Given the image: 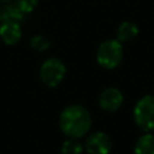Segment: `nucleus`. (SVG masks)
<instances>
[{"mask_svg":"<svg viewBox=\"0 0 154 154\" xmlns=\"http://www.w3.org/2000/svg\"><path fill=\"white\" fill-rule=\"evenodd\" d=\"M92 125L91 114L85 107L73 104L69 106L60 115V127L62 133L70 138H81L89 131Z\"/></svg>","mask_w":154,"mask_h":154,"instance_id":"obj_1","label":"nucleus"},{"mask_svg":"<svg viewBox=\"0 0 154 154\" xmlns=\"http://www.w3.org/2000/svg\"><path fill=\"white\" fill-rule=\"evenodd\" d=\"M123 58V46L118 39H107L99 46L96 60L106 69H114Z\"/></svg>","mask_w":154,"mask_h":154,"instance_id":"obj_2","label":"nucleus"},{"mask_svg":"<svg viewBox=\"0 0 154 154\" xmlns=\"http://www.w3.org/2000/svg\"><path fill=\"white\" fill-rule=\"evenodd\" d=\"M66 75V68L60 58L51 57L48 58L39 69V77L42 82L48 87H57Z\"/></svg>","mask_w":154,"mask_h":154,"instance_id":"obj_3","label":"nucleus"},{"mask_svg":"<svg viewBox=\"0 0 154 154\" xmlns=\"http://www.w3.org/2000/svg\"><path fill=\"white\" fill-rule=\"evenodd\" d=\"M134 119L141 128L154 130V96L146 95L137 101L134 107Z\"/></svg>","mask_w":154,"mask_h":154,"instance_id":"obj_4","label":"nucleus"},{"mask_svg":"<svg viewBox=\"0 0 154 154\" xmlns=\"http://www.w3.org/2000/svg\"><path fill=\"white\" fill-rule=\"evenodd\" d=\"M111 138L103 131L91 134L85 142V150L88 152V154H108L111 152Z\"/></svg>","mask_w":154,"mask_h":154,"instance_id":"obj_5","label":"nucleus"},{"mask_svg":"<svg viewBox=\"0 0 154 154\" xmlns=\"http://www.w3.org/2000/svg\"><path fill=\"white\" fill-rule=\"evenodd\" d=\"M123 103V95L118 88H107L99 96V104L104 111H116Z\"/></svg>","mask_w":154,"mask_h":154,"instance_id":"obj_6","label":"nucleus"},{"mask_svg":"<svg viewBox=\"0 0 154 154\" xmlns=\"http://www.w3.org/2000/svg\"><path fill=\"white\" fill-rule=\"evenodd\" d=\"M0 38L5 45H15L22 38L20 23L18 22H2L0 24Z\"/></svg>","mask_w":154,"mask_h":154,"instance_id":"obj_7","label":"nucleus"},{"mask_svg":"<svg viewBox=\"0 0 154 154\" xmlns=\"http://www.w3.org/2000/svg\"><path fill=\"white\" fill-rule=\"evenodd\" d=\"M139 32V29L134 22L126 20L118 27L116 30V39L120 43H126V42H131L133 39H135L137 35Z\"/></svg>","mask_w":154,"mask_h":154,"instance_id":"obj_8","label":"nucleus"},{"mask_svg":"<svg viewBox=\"0 0 154 154\" xmlns=\"http://www.w3.org/2000/svg\"><path fill=\"white\" fill-rule=\"evenodd\" d=\"M0 14H2V20L3 22H18L20 23L23 20L24 15L26 14L19 8V5L16 3H4L3 8L0 10Z\"/></svg>","mask_w":154,"mask_h":154,"instance_id":"obj_9","label":"nucleus"},{"mask_svg":"<svg viewBox=\"0 0 154 154\" xmlns=\"http://www.w3.org/2000/svg\"><path fill=\"white\" fill-rule=\"evenodd\" d=\"M135 154H154V135L153 134H145L139 137L134 146Z\"/></svg>","mask_w":154,"mask_h":154,"instance_id":"obj_10","label":"nucleus"},{"mask_svg":"<svg viewBox=\"0 0 154 154\" xmlns=\"http://www.w3.org/2000/svg\"><path fill=\"white\" fill-rule=\"evenodd\" d=\"M82 152H84L82 145L75 138H70L68 141H65L61 147L62 154H82Z\"/></svg>","mask_w":154,"mask_h":154,"instance_id":"obj_11","label":"nucleus"},{"mask_svg":"<svg viewBox=\"0 0 154 154\" xmlns=\"http://www.w3.org/2000/svg\"><path fill=\"white\" fill-rule=\"evenodd\" d=\"M51 42L50 39H49L48 37H45V35H34V37L30 39V46H31L34 50L37 51H46L49 48H50Z\"/></svg>","mask_w":154,"mask_h":154,"instance_id":"obj_12","label":"nucleus"},{"mask_svg":"<svg viewBox=\"0 0 154 154\" xmlns=\"http://www.w3.org/2000/svg\"><path fill=\"white\" fill-rule=\"evenodd\" d=\"M15 3L19 5V8H20L24 14H30L37 8L39 0H16Z\"/></svg>","mask_w":154,"mask_h":154,"instance_id":"obj_13","label":"nucleus"},{"mask_svg":"<svg viewBox=\"0 0 154 154\" xmlns=\"http://www.w3.org/2000/svg\"><path fill=\"white\" fill-rule=\"evenodd\" d=\"M2 3H10V2H12V0H0Z\"/></svg>","mask_w":154,"mask_h":154,"instance_id":"obj_14","label":"nucleus"},{"mask_svg":"<svg viewBox=\"0 0 154 154\" xmlns=\"http://www.w3.org/2000/svg\"><path fill=\"white\" fill-rule=\"evenodd\" d=\"M0 22H2V14H0Z\"/></svg>","mask_w":154,"mask_h":154,"instance_id":"obj_15","label":"nucleus"}]
</instances>
